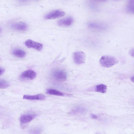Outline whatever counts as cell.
Here are the masks:
<instances>
[{"instance_id":"20","label":"cell","mask_w":134,"mask_h":134,"mask_svg":"<svg viewBox=\"0 0 134 134\" xmlns=\"http://www.w3.org/2000/svg\"><path fill=\"white\" fill-rule=\"evenodd\" d=\"M5 70L4 69L2 68H1V67L0 68V76L2 75L4 72Z\"/></svg>"},{"instance_id":"14","label":"cell","mask_w":134,"mask_h":134,"mask_svg":"<svg viewBox=\"0 0 134 134\" xmlns=\"http://www.w3.org/2000/svg\"><path fill=\"white\" fill-rule=\"evenodd\" d=\"M107 90V86L104 84H100L97 85L95 89L96 92L101 93H105Z\"/></svg>"},{"instance_id":"1","label":"cell","mask_w":134,"mask_h":134,"mask_svg":"<svg viewBox=\"0 0 134 134\" xmlns=\"http://www.w3.org/2000/svg\"><path fill=\"white\" fill-rule=\"evenodd\" d=\"M100 62L101 65L103 67L109 68L117 64L118 63V61L114 57L105 55L101 58Z\"/></svg>"},{"instance_id":"13","label":"cell","mask_w":134,"mask_h":134,"mask_svg":"<svg viewBox=\"0 0 134 134\" xmlns=\"http://www.w3.org/2000/svg\"><path fill=\"white\" fill-rule=\"evenodd\" d=\"M126 9L128 13L134 14V0L129 1L126 5Z\"/></svg>"},{"instance_id":"22","label":"cell","mask_w":134,"mask_h":134,"mask_svg":"<svg viewBox=\"0 0 134 134\" xmlns=\"http://www.w3.org/2000/svg\"><path fill=\"white\" fill-rule=\"evenodd\" d=\"M131 80L132 81L134 82V76L132 77L131 78Z\"/></svg>"},{"instance_id":"18","label":"cell","mask_w":134,"mask_h":134,"mask_svg":"<svg viewBox=\"0 0 134 134\" xmlns=\"http://www.w3.org/2000/svg\"><path fill=\"white\" fill-rule=\"evenodd\" d=\"M41 130L38 127L34 128L30 131V132L31 134H41Z\"/></svg>"},{"instance_id":"17","label":"cell","mask_w":134,"mask_h":134,"mask_svg":"<svg viewBox=\"0 0 134 134\" xmlns=\"http://www.w3.org/2000/svg\"><path fill=\"white\" fill-rule=\"evenodd\" d=\"M89 25L90 27L99 29H102L104 28L101 25L96 23H91L89 24Z\"/></svg>"},{"instance_id":"15","label":"cell","mask_w":134,"mask_h":134,"mask_svg":"<svg viewBox=\"0 0 134 134\" xmlns=\"http://www.w3.org/2000/svg\"><path fill=\"white\" fill-rule=\"evenodd\" d=\"M46 93L49 94L57 96H62L64 95V94L63 93L53 89H48L47 90Z\"/></svg>"},{"instance_id":"19","label":"cell","mask_w":134,"mask_h":134,"mask_svg":"<svg viewBox=\"0 0 134 134\" xmlns=\"http://www.w3.org/2000/svg\"><path fill=\"white\" fill-rule=\"evenodd\" d=\"M129 53L131 56L134 58V48L130 49L129 51Z\"/></svg>"},{"instance_id":"11","label":"cell","mask_w":134,"mask_h":134,"mask_svg":"<svg viewBox=\"0 0 134 134\" xmlns=\"http://www.w3.org/2000/svg\"><path fill=\"white\" fill-rule=\"evenodd\" d=\"M86 109L84 107L77 106L72 109L70 112V113L72 114H83L86 112Z\"/></svg>"},{"instance_id":"7","label":"cell","mask_w":134,"mask_h":134,"mask_svg":"<svg viewBox=\"0 0 134 134\" xmlns=\"http://www.w3.org/2000/svg\"><path fill=\"white\" fill-rule=\"evenodd\" d=\"M36 114L34 113H26L21 115L20 118L21 122L26 123L32 121L36 116Z\"/></svg>"},{"instance_id":"8","label":"cell","mask_w":134,"mask_h":134,"mask_svg":"<svg viewBox=\"0 0 134 134\" xmlns=\"http://www.w3.org/2000/svg\"><path fill=\"white\" fill-rule=\"evenodd\" d=\"M10 27L12 29L18 31H24L27 28L26 24L21 22H16L12 23L10 25Z\"/></svg>"},{"instance_id":"21","label":"cell","mask_w":134,"mask_h":134,"mask_svg":"<svg viewBox=\"0 0 134 134\" xmlns=\"http://www.w3.org/2000/svg\"><path fill=\"white\" fill-rule=\"evenodd\" d=\"M91 117L93 119H96L97 118V116L94 114H91Z\"/></svg>"},{"instance_id":"16","label":"cell","mask_w":134,"mask_h":134,"mask_svg":"<svg viewBox=\"0 0 134 134\" xmlns=\"http://www.w3.org/2000/svg\"><path fill=\"white\" fill-rule=\"evenodd\" d=\"M9 86L8 82L6 80L1 79L0 80V88L1 89H5Z\"/></svg>"},{"instance_id":"9","label":"cell","mask_w":134,"mask_h":134,"mask_svg":"<svg viewBox=\"0 0 134 134\" xmlns=\"http://www.w3.org/2000/svg\"><path fill=\"white\" fill-rule=\"evenodd\" d=\"M74 20L71 17H68L59 20L58 21V25L60 26H68L71 25Z\"/></svg>"},{"instance_id":"4","label":"cell","mask_w":134,"mask_h":134,"mask_svg":"<svg viewBox=\"0 0 134 134\" xmlns=\"http://www.w3.org/2000/svg\"><path fill=\"white\" fill-rule=\"evenodd\" d=\"M65 14L64 12L60 10L52 11L47 13L44 16L47 19H53L64 16Z\"/></svg>"},{"instance_id":"6","label":"cell","mask_w":134,"mask_h":134,"mask_svg":"<svg viewBox=\"0 0 134 134\" xmlns=\"http://www.w3.org/2000/svg\"><path fill=\"white\" fill-rule=\"evenodd\" d=\"M25 45L29 48H33L37 50L40 51L42 48V44L39 43L28 40L25 42Z\"/></svg>"},{"instance_id":"2","label":"cell","mask_w":134,"mask_h":134,"mask_svg":"<svg viewBox=\"0 0 134 134\" xmlns=\"http://www.w3.org/2000/svg\"><path fill=\"white\" fill-rule=\"evenodd\" d=\"M85 54L82 52L77 51L73 54V58L75 63L77 64H81L85 62L86 59Z\"/></svg>"},{"instance_id":"12","label":"cell","mask_w":134,"mask_h":134,"mask_svg":"<svg viewBox=\"0 0 134 134\" xmlns=\"http://www.w3.org/2000/svg\"><path fill=\"white\" fill-rule=\"evenodd\" d=\"M12 54L18 58H22L26 55L25 52L23 50L19 49H15L12 52Z\"/></svg>"},{"instance_id":"5","label":"cell","mask_w":134,"mask_h":134,"mask_svg":"<svg viewBox=\"0 0 134 134\" xmlns=\"http://www.w3.org/2000/svg\"><path fill=\"white\" fill-rule=\"evenodd\" d=\"M36 76V73L34 71L28 70L23 72L20 75V78L24 80H31L35 79Z\"/></svg>"},{"instance_id":"10","label":"cell","mask_w":134,"mask_h":134,"mask_svg":"<svg viewBox=\"0 0 134 134\" xmlns=\"http://www.w3.org/2000/svg\"><path fill=\"white\" fill-rule=\"evenodd\" d=\"M24 99L29 100H43L45 99V96L41 94H38L34 95H24L23 97Z\"/></svg>"},{"instance_id":"3","label":"cell","mask_w":134,"mask_h":134,"mask_svg":"<svg viewBox=\"0 0 134 134\" xmlns=\"http://www.w3.org/2000/svg\"><path fill=\"white\" fill-rule=\"evenodd\" d=\"M52 75L53 77L56 80L63 81H65L67 79V74L64 71L61 70H56L53 71Z\"/></svg>"}]
</instances>
